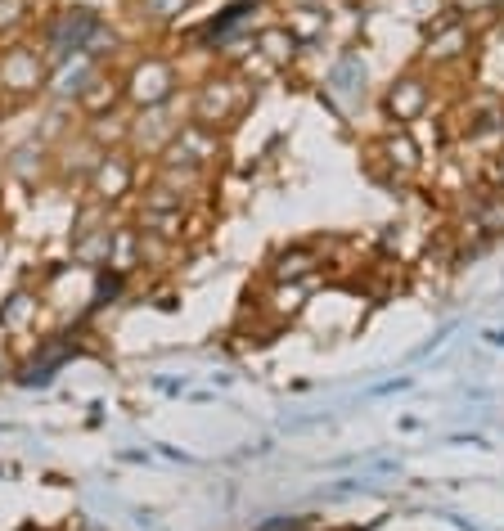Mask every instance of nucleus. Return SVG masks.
I'll list each match as a JSON object with an SVG mask.
<instances>
[{
  "label": "nucleus",
  "mask_w": 504,
  "mask_h": 531,
  "mask_svg": "<svg viewBox=\"0 0 504 531\" xmlns=\"http://www.w3.org/2000/svg\"><path fill=\"white\" fill-rule=\"evenodd\" d=\"M144 261V230H131V225H122V230H113V248H108V270H117V275H131L135 266Z\"/></svg>",
  "instance_id": "2eb2a0df"
},
{
  "label": "nucleus",
  "mask_w": 504,
  "mask_h": 531,
  "mask_svg": "<svg viewBox=\"0 0 504 531\" xmlns=\"http://www.w3.org/2000/svg\"><path fill=\"white\" fill-rule=\"evenodd\" d=\"M95 77H99V59H90V54H68V59L54 63V77L45 81V90H50L59 104H81V95L95 86Z\"/></svg>",
  "instance_id": "6e6552de"
},
{
  "label": "nucleus",
  "mask_w": 504,
  "mask_h": 531,
  "mask_svg": "<svg viewBox=\"0 0 504 531\" xmlns=\"http://www.w3.org/2000/svg\"><path fill=\"white\" fill-rule=\"evenodd\" d=\"M324 90H329L342 108H351L356 99H365V59H360V54H342V59L329 68V86Z\"/></svg>",
  "instance_id": "ddd939ff"
},
{
  "label": "nucleus",
  "mask_w": 504,
  "mask_h": 531,
  "mask_svg": "<svg viewBox=\"0 0 504 531\" xmlns=\"http://www.w3.org/2000/svg\"><path fill=\"white\" fill-rule=\"evenodd\" d=\"M243 104H248V95H243V81L212 77V81H203V86H198L194 108H189V122L216 131V126H230L234 117L243 113Z\"/></svg>",
  "instance_id": "f03ea898"
},
{
  "label": "nucleus",
  "mask_w": 504,
  "mask_h": 531,
  "mask_svg": "<svg viewBox=\"0 0 504 531\" xmlns=\"http://www.w3.org/2000/svg\"><path fill=\"white\" fill-rule=\"evenodd\" d=\"M189 5H194V0H144L140 18H149V23H176Z\"/></svg>",
  "instance_id": "a211bd4d"
},
{
  "label": "nucleus",
  "mask_w": 504,
  "mask_h": 531,
  "mask_svg": "<svg viewBox=\"0 0 504 531\" xmlns=\"http://www.w3.org/2000/svg\"><path fill=\"white\" fill-rule=\"evenodd\" d=\"M252 14H257V0H239V5H230V9H221V14L212 18V23H203L194 32V41L198 45H230L234 36L243 32V27H252Z\"/></svg>",
  "instance_id": "9b49d317"
},
{
  "label": "nucleus",
  "mask_w": 504,
  "mask_h": 531,
  "mask_svg": "<svg viewBox=\"0 0 504 531\" xmlns=\"http://www.w3.org/2000/svg\"><path fill=\"white\" fill-rule=\"evenodd\" d=\"M176 86H180L176 68H171L167 59H158V54H144V59L126 72L122 95L131 99L135 108H158V104H167V99L176 95Z\"/></svg>",
  "instance_id": "7ed1b4c3"
},
{
  "label": "nucleus",
  "mask_w": 504,
  "mask_h": 531,
  "mask_svg": "<svg viewBox=\"0 0 504 531\" xmlns=\"http://www.w3.org/2000/svg\"><path fill=\"white\" fill-rule=\"evenodd\" d=\"M477 45H482L477 27L468 23V18H459V14H446V18H437V23H432L428 36H423L419 59L428 63L432 72H446V68H459V63L473 59Z\"/></svg>",
  "instance_id": "f257e3e1"
},
{
  "label": "nucleus",
  "mask_w": 504,
  "mask_h": 531,
  "mask_svg": "<svg viewBox=\"0 0 504 531\" xmlns=\"http://www.w3.org/2000/svg\"><path fill=\"white\" fill-rule=\"evenodd\" d=\"M216 149H221L216 131L185 122L167 144H162V167H167V171H180V176H194V171H203L207 162L216 158Z\"/></svg>",
  "instance_id": "39448f33"
},
{
  "label": "nucleus",
  "mask_w": 504,
  "mask_h": 531,
  "mask_svg": "<svg viewBox=\"0 0 504 531\" xmlns=\"http://www.w3.org/2000/svg\"><path fill=\"white\" fill-rule=\"evenodd\" d=\"M27 23V0H0V36Z\"/></svg>",
  "instance_id": "412c9836"
},
{
  "label": "nucleus",
  "mask_w": 504,
  "mask_h": 531,
  "mask_svg": "<svg viewBox=\"0 0 504 531\" xmlns=\"http://www.w3.org/2000/svg\"><path fill=\"white\" fill-rule=\"evenodd\" d=\"M45 54L32 50V45H14V50L0 54V95H14V99H27V95H41L45 90Z\"/></svg>",
  "instance_id": "0eeeda50"
},
{
  "label": "nucleus",
  "mask_w": 504,
  "mask_h": 531,
  "mask_svg": "<svg viewBox=\"0 0 504 531\" xmlns=\"http://www.w3.org/2000/svg\"><path fill=\"white\" fill-rule=\"evenodd\" d=\"M68 342H54V347H45L41 351V360H32V365L23 369V383H50L54 378V369L63 365V360H68Z\"/></svg>",
  "instance_id": "f3484780"
},
{
  "label": "nucleus",
  "mask_w": 504,
  "mask_h": 531,
  "mask_svg": "<svg viewBox=\"0 0 504 531\" xmlns=\"http://www.w3.org/2000/svg\"><path fill=\"white\" fill-rule=\"evenodd\" d=\"M108 248H113V230H108V225L72 239V257H77L81 266H108Z\"/></svg>",
  "instance_id": "dca6fc26"
},
{
  "label": "nucleus",
  "mask_w": 504,
  "mask_h": 531,
  "mask_svg": "<svg viewBox=\"0 0 504 531\" xmlns=\"http://www.w3.org/2000/svg\"><path fill=\"white\" fill-rule=\"evenodd\" d=\"M297 50H302V41L288 32V23L261 27V32H257V54L270 63V68H288V63L297 59Z\"/></svg>",
  "instance_id": "4468645a"
},
{
  "label": "nucleus",
  "mask_w": 504,
  "mask_h": 531,
  "mask_svg": "<svg viewBox=\"0 0 504 531\" xmlns=\"http://www.w3.org/2000/svg\"><path fill=\"white\" fill-rule=\"evenodd\" d=\"M135 189V162L126 158V153H99L95 171H90V194H95V203H117V198H126Z\"/></svg>",
  "instance_id": "1a4fd4ad"
},
{
  "label": "nucleus",
  "mask_w": 504,
  "mask_h": 531,
  "mask_svg": "<svg viewBox=\"0 0 504 531\" xmlns=\"http://www.w3.org/2000/svg\"><path fill=\"white\" fill-rule=\"evenodd\" d=\"M374 158H383V162H387L392 180H410L414 171H419L423 153H419V144H414V135L405 131V126H392V131H387L383 140L374 144Z\"/></svg>",
  "instance_id": "9d476101"
},
{
  "label": "nucleus",
  "mask_w": 504,
  "mask_h": 531,
  "mask_svg": "<svg viewBox=\"0 0 504 531\" xmlns=\"http://www.w3.org/2000/svg\"><path fill=\"white\" fill-rule=\"evenodd\" d=\"M428 108H432V77H428V72H419V68L401 72V77L383 90V113H387V122H392V126H405V131H410Z\"/></svg>",
  "instance_id": "20e7f679"
},
{
  "label": "nucleus",
  "mask_w": 504,
  "mask_h": 531,
  "mask_svg": "<svg viewBox=\"0 0 504 531\" xmlns=\"http://www.w3.org/2000/svg\"><path fill=\"white\" fill-rule=\"evenodd\" d=\"M320 266L324 261H320V252H315V243H293V248L275 252L270 279H275V284H302V279H311Z\"/></svg>",
  "instance_id": "f8f14e48"
},
{
  "label": "nucleus",
  "mask_w": 504,
  "mask_h": 531,
  "mask_svg": "<svg viewBox=\"0 0 504 531\" xmlns=\"http://www.w3.org/2000/svg\"><path fill=\"white\" fill-rule=\"evenodd\" d=\"M450 14H459V18H500V0H450Z\"/></svg>",
  "instance_id": "aec40b11"
},
{
  "label": "nucleus",
  "mask_w": 504,
  "mask_h": 531,
  "mask_svg": "<svg viewBox=\"0 0 504 531\" xmlns=\"http://www.w3.org/2000/svg\"><path fill=\"white\" fill-rule=\"evenodd\" d=\"M32 311H36L32 293H14L5 306H0V324H5V329H23L27 315H32Z\"/></svg>",
  "instance_id": "6ab92c4d"
},
{
  "label": "nucleus",
  "mask_w": 504,
  "mask_h": 531,
  "mask_svg": "<svg viewBox=\"0 0 504 531\" xmlns=\"http://www.w3.org/2000/svg\"><path fill=\"white\" fill-rule=\"evenodd\" d=\"M99 23H104V18H99L95 9H63V14H50V23H45V59L59 63V59H68V54H81Z\"/></svg>",
  "instance_id": "423d86ee"
}]
</instances>
